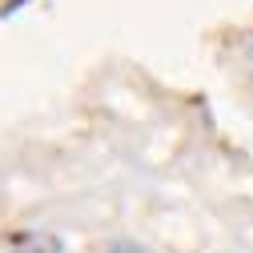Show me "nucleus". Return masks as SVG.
<instances>
[{"instance_id":"1","label":"nucleus","mask_w":253,"mask_h":253,"mask_svg":"<svg viewBox=\"0 0 253 253\" xmlns=\"http://www.w3.org/2000/svg\"><path fill=\"white\" fill-rule=\"evenodd\" d=\"M16 249H28V253H60V241L48 237V233H20L16 237Z\"/></svg>"},{"instance_id":"2","label":"nucleus","mask_w":253,"mask_h":253,"mask_svg":"<svg viewBox=\"0 0 253 253\" xmlns=\"http://www.w3.org/2000/svg\"><path fill=\"white\" fill-rule=\"evenodd\" d=\"M105 253H145V249H141V245H133V241H113Z\"/></svg>"}]
</instances>
